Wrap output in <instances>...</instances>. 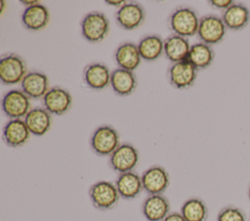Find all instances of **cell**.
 Here are the masks:
<instances>
[{
  "label": "cell",
  "mask_w": 250,
  "mask_h": 221,
  "mask_svg": "<svg viewBox=\"0 0 250 221\" xmlns=\"http://www.w3.org/2000/svg\"><path fill=\"white\" fill-rule=\"evenodd\" d=\"M2 109L11 120L21 119L31 110L29 97L21 90H11L3 96Z\"/></svg>",
  "instance_id": "52a82bcc"
},
{
  "label": "cell",
  "mask_w": 250,
  "mask_h": 221,
  "mask_svg": "<svg viewBox=\"0 0 250 221\" xmlns=\"http://www.w3.org/2000/svg\"><path fill=\"white\" fill-rule=\"evenodd\" d=\"M169 25L174 34L188 38L197 35L199 18L190 8L178 7L169 18Z\"/></svg>",
  "instance_id": "6da1fadb"
},
{
  "label": "cell",
  "mask_w": 250,
  "mask_h": 221,
  "mask_svg": "<svg viewBox=\"0 0 250 221\" xmlns=\"http://www.w3.org/2000/svg\"><path fill=\"white\" fill-rule=\"evenodd\" d=\"M190 45L188 38L172 34L164 40V55L173 63L188 59Z\"/></svg>",
  "instance_id": "d6986e66"
},
{
  "label": "cell",
  "mask_w": 250,
  "mask_h": 221,
  "mask_svg": "<svg viewBox=\"0 0 250 221\" xmlns=\"http://www.w3.org/2000/svg\"><path fill=\"white\" fill-rule=\"evenodd\" d=\"M142 212L147 221H162L170 213V203L161 195H149L142 204Z\"/></svg>",
  "instance_id": "4fadbf2b"
},
{
  "label": "cell",
  "mask_w": 250,
  "mask_h": 221,
  "mask_svg": "<svg viewBox=\"0 0 250 221\" xmlns=\"http://www.w3.org/2000/svg\"><path fill=\"white\" fill-rule=\"evenodd\" d=\"M42 99L44 108L50 114L58 116L65 114L72 104L71 94L60 87L51 88Z\"/></svg>",
  "instance_id": "8fae6325"
},
{
  "label": "cell",
  "mask_w": 250,
  "mask_h": 221,
  "mask_svg": "<svg viewBox=\"0 0 250 221\" xmlns=\"http://www.w3.org/2000/svg\"><path fill=\"white\" fill-rule=\"evenodd\" d=\"M111 72L103 63H91L84 68V83L94 91H101L110 85Z\"/></svg>",
  "instance_id": "9a60e30c"
},
{
  "label": "cell",
  "mask_w": 250,
  "mask_h": 221,
  "mask_svg": "<svg viewBox=\"0 0 250 221\" xmlns=\"http://www.w3.org/2000/svg\"><path fill=\"white\" fill-rule=\"evenodd\" d=\"M49 20V10L41 3L31 7H26L21 15L23 26L32 31H38L45 28L48 25Z\"/></svg>",
  "instance_id": "ffe728a7"
},
{
  "label": "cell",
  "mask_w": 250,
  "mask_h": 221,
  "mask_svg": "<svg viewBox=\"0 0 250 221\" xmlns=\"http://www.w3.org/2000/svg\"><path fill=\"white\" fill-rule=\"evenodd\" d=\"M227 27L222 18L216 15H206L199 18L197 36L202 43L215 45L220 43L226 35Z\"/></svg>",
  "instance_id": "8992f818"
},
{
  "label": "cell",
  "mask_w": 250,
  "mask_h": 221,
  "mask_svg": "<svg viewBox=\"0 0 250 221\" xmlns=\"http://www.w3.org/2000/svg\"><path fill=\"white\" fill-rule=\"evenodd\" d=\"M222 19L227 29L241 30L249 23L250 11L244 4L233 2L232 5L223 12Z\"/></svg>",
  "instance_id": "e0dca14e"
},
{
  "label": "cell",
  "mask_w": 250,
  "mask_h": 221,
  "mask_svg": "<svg viewBox=\"0 0 250 221\" xmlns=\"http://www.w3.org/2000/svg\"><path fill=\"white\" fill-rule=\"evenodd\" d=\"M215 57V53L210 45L199 42L190 47L188 60L197 69H205L209 67Z\"/></svg>",
  "instance_id": "cb8c5ba5"
},
{
  "label": "cell",
  "mask_w": 250,
  "mask_h": 221,
  "mask_svg": "<svg viewBox=\"0 0 250 221\" xmlns=\"http://www.w3.org/2000/svg\"><path fill=\"white\" fill-rule=\"evenodd\" d=\"M213 8L218 9V10H227L230 5L233 4L232 0H211L208 2Z\"/></svg>",
  "instance_id": "83f0119b"
},
{
  "label": "cell",
  "mask_w": 250,
  "mask_h": 221,
  "mask_svg": "<svg viewBox=\"0 0 250 221\" xmlns=\"http://www.w3.org/2000/svg\"><path fill=\"white\" fill-rule=\"evenodd\" d=\"M170 84L178 89L185 90L191 87L197 78V69L187 59L173 63L168 71Z\"/></svg>",
  "instance_id": "30bf717a"
},
{
  "label": "cell",
  "mask_w": 250,
  "mask_h": 221,
  "mask_svg": "<svg viewBox=\"0 0 250 221\" xmlns=\"http://www.w3.org/2000/svg\"><path fill=\"white\" fill-rule=\"evenodd\" d=\"M114 184L120 198L125 200H133L144 191L142 177L135 171L120 173Z\"/></svg>",
  "instance_id": "2e32d148"
},
{
  "label": "cell",
  "mask_w": 250,
  "mask_h": 221,
  "mask_svg": "<svg viewBox=\"0 0 250 221\" xmlns=\"http://www.w3.org/2000/svg\"><path fill=\"white\" fill-rule=\"evenodd\" d=\"M90 145L98 156H110L120 146L119 134L110 126H101L92 133Z\"/></svg>",
  "instance_id": "3957f363"
},
{
  "label": "cell",
  "mask_w": 250,
  "mask_h": 221,
  "mask_svg": "<svg viewBox=\"0 0 250 221\" xmlns=\"http://www.w3.org/2000/svg\"><path fill=\"white\" fill-rule=\"evenodd\" d=\"M139 162L138 150L129 143L120 144V146L109 156L110 167L120 173L133 171Z\"/></svg>",
  "instance_id": "ba28073f"
},
{
  "label": "cell",
  "mask_w": 250,
  "mask_h": 221,
  "mask_svg": "<svg viewBox=\"0 0 250 221\" xmlns=\"http://www.w3.org/2000/svg\"><path fill=\"white\" fill-rule=\"evenodd\" d=\"M248 198L250 200V185H249V188H248Z\"/></svg>",
  "instance_id": "1f68e13d"
},
{
  "label": "cell",
  "mask_w": 250,
  "mask_h": 221,
  "mask_svg": "<svg viewBox=\"0 0 250 221\" xmlns=\"http://www.w3.org/2000/svg\"><path fill=\"white\" fill-rule=\"evenodd\" d=\"M181 214L186 221H206L208 218V207L201 199L190 198L183 203Z\"/></svg>",
  "instance_id": "484cf974"
},
{
  "label": "cell",
  "mask_w": 250,
  "mask_h": 221,
  "mask_svg": "<svg viewBox=\"0 0 250 221\" xmlns=\"http://www.w3.org/2000/svg\"><path fill=\"white\" fill-rule=\"evenodd\" d=\"M138 49L142 59L153 61L164 53V41L158 35H147L140 40Z\"/></svg>",
  "instance_id": "d4e9b609"
},
{
  "label": "cell",
  "mask_w": 250,
  "mask_h": 221,
  "mask_svg": "<svg viewBox=\"0 0 250 221\" xmlns=\"http://www.w3.org/2000/svg\"><path fill=\"white\" fill-rule=\"evenodd\" d=\"M115 18L121 28L134 30L143 24L145 20V11L139 3L127 2L117 10Z\"/></svg>",
  "instance_id": "7c38bea8"
},
{
  "label": "cell",
  "mask_w": 250,
  "mask_h": 221,
  "mask_svg": "<svg viewBox=\"0 0 250 221\" xmlns=\"http://www.w3.org/2000/svg\"><path fill=\"white\" fill-rule=\"evenodd\" d=\"M27 74L24 59L16 54H7L0 59V79L4 85L21 83Z\"/></svg>",
  "instance_id": "5b68a950"
},
{
  "label": "cell",
  "mask_w": 250,
  "mask_h": 221,
  "mask_svg": "<svg viewBox=\"0 0 250 221\" xmlns=\"http://www.w3.org/2000/svg\"><path fill=\"white\" fill-rule=\"evenodd\" d=\"M217 221H247V218L239 207L228 205L219 211Z\"/></svg>",
  "instance_id": "4316f807"
},
{
  "label": "cell",
  "mask_w": 250,
  "mask_h": 221,
  "mask_svg": "<svg viewBox=\"0 0 250 221\" xmlns=\"http://www.w3.org/2000/svg\"><path fill=\"white\" fill-rule=\"evenodd\" d=\"M162 221H186V219L183 217L181 212L173 211L170 212Z\"/></svg>",
  "instance_id": "f1b7e54d"
},
{
  "label": "cell",
  "mask_w": 250,
  "mask_h": 221,
  "mask_svg": "<svg viewBox=\"0 0 250 221\" xmlns=\"http://www.w3.org/2000/svg\"><path fill=\"white\" fill-rule=\"evenodd\" d=\"M29 136L30 131L22 119H12L3 129V139L8 146L13 148L24 145Z\"/></svg>",
  "instance_id": "5bb4252c"
},
{
  "label": "cell",
  "mask_w": 250,
  "mask_h": 221,
  "mask_svg": "<svg viewBox=\"0 0 250 221\" xmlns=\"http://www.w3.org/2000/svg\"><path fill=\"white\" fill-rule=\"evenodd\" d=\"M89 198L92 204L99 210H109L119 202L120 195L114 183L100 180L91 185Z\"/></svg>",
  "instance_id": "7a4b0ae2"
},
{
  "label": "cell",
  "mask_w": 250,
  "mask_h": 221,
  "mask_svg": "<svg viewBox=\"0 0 250 221\" xmlns=\"http://www.w3.org/2000/svg\"><path fill=\"white\" fill-rule=\"evenodd\" d=\"M106 4L108 5H111V6H114V7H119L121 8L123 5H125L127 2L126 1H112V0H109V1H105Z\"/></svg>",
  "instance_id": "f546056e"
},
{
  "label": "cell",
  "mask_w": 250,
  "mask_h": 221,
  "mask_svg": "<svg viewBox=\"0 0 250 221\" xmlns=\"http://www.w3.org/2000/svg\"><path fill=\"white\" fill-rule=\"evenodd\" d=\"M141 177L144 191L148 195H161L170 184L169 173L160 166L148 167L143 172Z\"/></svg>",
  "instance_id": "9c48e42d"
},
{
  "label": "cell",
  "mask_w": 250,
  "mask_h": 221,
  "mask_svg": "<svg viewBox=\"0 0 250 221\" xmlns=\"http://www.w3.org/2000/svg\"><path fill=\"white\" fill-rule=\"evenodd\" d=\"M114 58L119 68L132 72L139 67L142 60L138 45L130 42L123 43L116 49Z\"/></svg>",
  "instance_id": "44dd1931"
},
{
  "label": "cell",
  "mask_w": 250,
  "mask_h": 221,
  "mask_svg": "<svg viewBox=\"0 0 250 221\" xmlns=\"http://www.w3.org/2000/svg\"><path fill=\"white\" fill-rule=\"evenodd\" d=\"M21 91L29 98H43L48 92L49 79L41 72H29L21 83Z\"/></svg>",
  "instance_id": "ac0fdd59"
},
{
  "label": "cell",
  "mask_w": 250,
  "mask_h": 221,
  "mask_svg": "<svg viewBox=\"0 0 250 221\" xmlns=\"http://www.w3.org/2000/svg\"><path fill=\"white\" fill-rule=\"evenodd\" d=\"M81 32L83 37L91 43L103 41L109 32V20L100 12L87 14L81 21Z\"/></svg>",
  "instance_id": "277c9868"
},
{
  "label": "cell",
  "mask_w": 250,
  "mask_h": 221,
  "mask_svg": "<svg viewBox=\"0 0 250 221\" xmlns=\"http://www.w3.org/2000/svg\"><path fill=\"white\" fill-rule=\"evenodd\" d=\"M110 86L116 94L126 96L136 90L137 79L134 72L117 68L111 72Z\"/></svg>",
  "instance_id": "603a6c76"
},
{
  "label": "cell",
  "mask_w": 250,
  "mask_h": 221,
  "mask_svg": "<svg viewBox=\"0 0 250 221\" xmlns=\"http://www.w3.org/2000/svg\"><path fill=\"white\" fill-rule=\"evenodd\" d=\"M23 5H25V6H27V7H31V6H34V5H37V4H40V2L39 1H25V0H23V1H21Z\"/></svg>",
  "instance_id": "4dcf8cb0"
},
{
  "label": "cell",
  "mask_w": 250,
  "mask_h": 221,
  "mask_svg": "<svg viewBox=\"0 0 250 221\" xmlns=\"http://www.w3.org/2000/svg\"><path fill=\"white\" fill-rule=\"evenodd\" d=\"M24 122L31 134L42 136L50 129L52 119L51 114L45 108L36 107L27 113Z\"/></svg>",
  "instance_id": "7402d4cb"
}]
</instances>
